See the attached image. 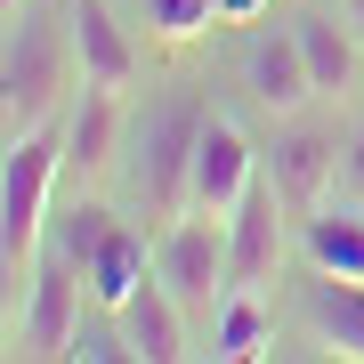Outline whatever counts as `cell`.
<instances>
[{
    "mask_svg": "<svg viewBox=\"0 0 364 364\" xmlns=\"http://www.w3.org/2000/svg\"><path fill=\"white\" fill-rule=\"evenodd\" d=\"M210 90L203 81H146L130 97V130H122V170L114 203L146 227H170L195 203V146H203Z\"/></svg>",
    "mask_w": 364,
    "mask_h": 364,
    "instance_id": "1",
    "label": "cell"
},
{
    "mask_svg": "<svg viewBox=\"0 0 364 364\" xmlns=\"http://www.w3.org/2000/svg\"><path fill=\"white\" fill-rule=\"evenodd\" d=\"M81 97L65 0H0V146L49 130Z\"/></svg>",
    "mask_w": 364,
    "mask_h": 364,
    "instance_id": "2",
    "label": "cell"
},
{
    "mask_svg": "<svg viewBox=\"0 0 364 364\" xmlns=\"http://www.w3.org/2000/svg\"><path fill=\"white\" fill-rule=\"evenodd\" d=\"M57 195H65V114L49 130L0 146V284H9V308L25 299V267L41 251V227H49Z\"/></svg>",
    "mask_w": 364,
    "mask_h": 364,
    "instance_id": "3",
    "label": "cell"
},
{
    "mask_svg": "<svg viewBox=\"0 0 364 364\" xmlns=\"http://www.w3.org/2000/svg\"><path fill=\"white\" fill-rule=\"evenodd\" d=\"M227 90H235V105H243L259 130L324 105L316 97V73H308V49H299L284 9L259 16V25H243V33H227Z\"/></svg>",
    "mask_w": 364,
    "mask_h": 364,
    "instance_id": "4",
    "label": "cell"
},
{
    "mask_svg": "<svg viewBox=\"0 0 364 364\" xmlns=\"http://www.w3.org/2000/svg\"><path fill=\"white\" fill-rule=\"evenodd\" d=\"M90 316H97V308H90V275H81L73 259H57V251H33V267H25V299L9 308V324H0V356H9V364L73 356Z\"/></svg>",
    "mask_w": 364,
    "mask_h": 364,
    "instance_id": "5",
    "label": "cell"
},
{
    "mask_svg": "<svg viewBox=\"0 0 364 364\" xmlns=\"http://www.w3.org/2000/svg\"><path fill=\"white\" fill-rule=\"evenodd\" d=\"M340 146H348V105H308L291 122H267V186L284 195L291 219H308V210L332 203Z\"/></svg>",
    "mask_w": 364,
    "mask_h": 364,
    "instance_id": "6",
    "label": "cell"
},
{
    "mask_svg": "<svg viewBox=\"0 0 364 364\" xmlns=\"http://www.w3.org/2000/svg\"><path fill=\"white\" fill-rule=\"evenodd\" d=\"M267 178V130H251L243 105H219L210 97L203 114V146H195V203L186 210H210V219H235L243 195Z\"/></svg>",
    "mask_w": 364,
    "mask_h": 364,
    "instance_id": "7",
    "label": "cell"
},
{
    "mask_svg": "<svg viewBox=\"0 0 364 364\" xmlns=\"http://www.w3.org/2000/svg\"><path fill=\"white\" fill-rule=\"evenodd\" d=\"M154 275L170 284L186 316H195V332L219 316L227 299V219H210V210H178L170 227H154Z\"/></svg>",
    "mask_w": 364,
    "mask_h": 364,
    "instance_id": "8",
    "label": "cell"
},
{
    "mask_svg": "<svg viewBox=\"0 0 364 364\" xmlns=\"http://www.w3.org/2000/svg\"><path fill=\"white\" fill-rule=\"evenodd\" d=\"M65 16H73V57H81V90H122V97H138L146 90V41L130 25V9L122 0H65Z\"/></svg>",
    "mask_w": 364,
    "mask_h": 364,
    "instance_id": "9",
    "label": "cell"
},
{
    "mask_svg": "<svg viewBox=\"0 0 364 364\" xmlns=\"http://www.w3.org/2000/svg\"><path fill=\"white\" fill-rule=\"evenodd\" d=\"M284 291H291V299H284L291 340L364 364V284H348V275H316V267H291Z\"/></svg>",
    "mask_w": 364,
    "mask_h": 364,
    "instance_id": "10",
    "label": "cell"
},
{
    "mask_svg": "<svg viewBox=\"0 0 364 364\" xmlns=\"http://www.w3.org/2000/svg\"><path fill=\"white\" fill-rule=\"evenodd\" d=\"M122 130H130V97L122 90H81L65 105V195H114Z\"/></svg>",
    "mask_w": 364,
    "mask_h": 364,
    "instance_id": "11",
    "label": "cell"
},
{
    "mask_svg": "<svg viewBox=\"0 0 364 364\" xmlns=\"http://www.w3.org/2000/svg\"><path fill=\"white\" fill-rule=\"evenodd\" d=\"M299 49H308V73H316V97L324 105H364V41L348 25L340 0H284Z\"/></svg>",
    "mask_w": 364,
    "mask_h": 364,
    "instance_id": "12",
    "label": "cell"
},
{
    "mask_svg": "<svg viewBox=\"0 0 364 364\" xmlns=\"http://www.w3.org/2000/svg\"><path fill=\"white\" fill-rule=\"evenodd\" d=\"M105 324H114V340H122V356H130V364H186V356H203L195 316L170 299V284H162V275H146V284L122 299Z\"/></svg>",
    "mask_w": 364,
    "mask_h": 364,
    "instance_id": "13",
    "label": "cell"
},
{
    "mask_svg": "<svg viewBox=\"0 0 364 364\" xmlns=\"http://www.w3.org/2000/svg\"><path fill=\"white\" fill-rule=\"evenodd\" d=\"M284 332H291V324H284V291L227 284L219 316L203 324V356H210V364H251V356H267Z\"/></svg>",
    "mask_w": 364,
    "mask_h": 364,
    "instance_id": "14",
    "label": "cell"
},
{
    "mask_svg": "<svg viewBox=\"0 0 364 364\" xmlns=\"http://www.w3.org/2000/svg\"><path fill=\"white\" fill-rule=\"evenodd\" d=\"M299 267L364 284V203L332 195L324 210H308V219H299Z\"/></svg>",
    "mask_w": 364,
    "mask_h": 364,
    "instance_id": "15",
    "label": "cell"
},
{
    "mask_svg": "<svg viewBox=\"0 0 364 364\" xmlns=\"http://www.w3.org/2000/svg\"><path fill=\"white\" fill-rule=\"evenodd\" d=\"M122 9L154 57H186L203 41H219V0H122Z\"/></svg>",
    "mask_w": 364,
    "mask_h": 364,
    "instance_id": "16",
    "label": "cell"
},
{
    "mask_svg": "<svg viewBox=\"0 0 364 364\" xmlns=\"http://www.w3.org/2000/svg\"><path fill=\"white\" fill-rule=\"evenodd\" d=\"M332 195L364 203V105H348V146H340V186Z\"/></svg>",
    "mask_w": 364,
    "mask_h": 364,
    "instance_id": "17",
    "label": "cell"
},
{
    "mask_svg": "<svg viewBox=\"0 0 364 364\" xmlns=\"http://www.w3.org/2000/svg\"><path fill=\"white\" fill-rule=\"evenodd\" d=\"M284 0H219V33H243V25H259V16H275Z\"/></svg>",
    "mask_w": 364,
    "mask_h": 364,
    "instance_id": "18",
    "label": "cell"
},
{
    "mask_svg": "<svg viewBox=\"0 0 364 364\" xmlns=\"http://www.w3.org/2000/svg\"><path fill=\"white\" fill-rule=\"evenodd\" d=\"M340 9H348V25H356V41H364V0H340Z\"/></svg>",
    "mask_w": 364,
    "mask_h": 364,
    "instance_id": "19",
    "label": "cell"
}]
</instances>
